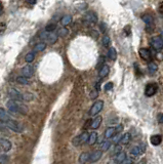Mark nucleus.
Masks as SVG:
<instances>
[{"mask_svg": "<svg viewBox=\"0 0 163 164\" xmlns=\"http://www.w3.org/2000/svg\"><path fill=\"white\" fill-rule=\"evenodd\" d=\"M145 150H146L145 145H139V146H136V147L131 149L130 154L133 155V156H139V155L144 154V153H145Z\"/></svg>", "mask_w": 163, "mask_h": 164, "instance_id": "12", "label": "nucleus"}, {"mask_svg": "<svg viewBox=\"0 0 163 164\" xmlns=\"http://www.w3.org/2000/svg\"><path fill=\"white\" fill-rule=\"evenodd\" d=\"M17 82H18V84H23V85L29 84L28 77H25V76H18V77L17 78Z\"/></svg>", "mask_w": 163, "mask_h": 164, "instance_id": "28", "label": "nucleus"}, {"mask_svg": "<svg viewBox=\"0 0 163 164\" xmlns=\"http://www.w3.org/2000/svg\"><path fill=\"white\" fill-rule=\"evenodd\" d=\"M26 1H27L28 3H30V4H36V0H26Z\"/></svg>", "mask_w": 163, "mask_h": 164, "instance_id": "45", "label": "nucleus"}, {"mask_svg": "<svg viewBox=\"0 0 163 164\" xmlns=\"http://www.w3.org/2000/svg\"><path fill=\"white\" fill-rule=\"evenodd\" d=\"M111 147V141H105L101 144V150L102 151H108L109 148Z\"/></svg>", "mask_w": 163, "mask_h": 164, "instance_id": "30", "label": "nucleus"}, {"mask_svg": "<svg viewBox=\"0 0 163 164\" xmlns=\"http://www.w3.org/2000/svg\"><path fill=\"white\" fill-rule=\"evenodd\" d=\"M5 124H6L7 127L10 128L12 130H13V131H16V132H22V131H23V129H24L23 126H22L18 121L12 120V119L8 120L7 122H5Z\"/></svg>", "mask_w": 163, "mask_h": 164, "instance_id": "4", "label": "nucleus"}, {"mask_svg": "<svg viewBox=\"0 0 163 164\" xmlns=\"http://www.w3.org/2000/svg\"><path fill=\"white\" fill-rule=\"evenodd\" d=\"M55 29H57V25L55 24H48L45 27V31L46 32H53Z\"/></svg>", "mask_w": 163, "mask_h": 164, "instance_id": "33", "label": "nucleus"}, {"mask_svg": "<svg viewBox=\"0 0 163 164\" xmlns=\"http://www.w3.org/2000/svg\"><path fill=\"white\" fill-rule=\"evenodd\" d=\"M148 70H149V72H150L151 74L156 73V72H157V70H158V66H157V64H155L154 62H150V63H149V65H148Z\"/></svg>", "mask_w": 163, "mask_h": 164, "instance_id": "26", "label": "nucleus"}, {"mask_svg": "<svg viewBox=\"0 0 163 164\" xmlns=\"http://www.w3.org/2000/svg\"><path fill=\"white\" fill-rule=\"evenodd\" d=\"M104 108V102L103 100H98L95 102L94 105H92L91 109L89 111V115L90 116H97V115L102 111V109Z\"/></svg>", "mask_w": 163, "mask_h": 164, "instance_id": "5", "label": "nucleus"}, {"mask_svg": "<svg viewBox=\"0 0 163 164\" xmlns=\"http://www.w3.org/2000/svg\"><path fill=\"white\" fill-rule=\"evenodd\" d=\"M22 73H23V76L25 77H31L34 75V68L32 66L28 65V66H25L23 69H22Z\"/></svg>", "mask_w": 163, "mask_h": 164, "instance_id": "14", "label": "nucleus"}, {"mask_svg": "<svg viewBox=\"0 0 163 164\" xmlns=\"http://www.w3.org/2000/svg\"><path fill=\"white\" fill-rule=\"evenodd\" d=\"M45 48H46V44L44 42H40V43H37L35 45L34 50L35 51H43Z\"/></svg>", "mask_w": 163, "mask_h": 164, "instance_id": "29", "label": "nucleus"}, {"mask_svg": "<svg viewBox=\"0 0 163 164\" xmlns=\"http://www.w3.org/2000/svg\"><path fill=\"white\" fill-rule=\"evenodd\" d=\"M158 10H159V13L163 14V1L159 3V5H158Z\"/></svg>", "mask_w": 163, "mask_h": 164, "instance_id": "41", "label": "nucleus"}, {"mask_svg": "<svg viewBox=\"0 0 163 164\" xmlns=\"http://www.w3.org/2000/svg\"><path fill=\"white\" fill-rule=\"evenodd\" d=\"M7 94H8L9 98L12 99V100H18V102H21V100H24L23 94H21L20 91L17 90V89H14V88H9V89H8V91H7Z\"/></svg>", "mask_w": 163, "mask_h": 164, "instance_id": "8", "label": "nucleus"}, {"mask_svg": "<svg viewBox=\"0 0 163 164\" xmlns=\"http://www.w3.org/2000/svg\"><path fill=\"white\" fill-rule=\"evenodd\" d=\"M110 72V68H109V66H107V65H104L101 69H99V75L101 78H104V77H106L107 75L109 74Z\"/></svg>", "mask_w": 163, "mask_h": 164, "instance_id": "21", "label": "nucleus"}, {"mask_svg": "<svg viewBox=\"0 0 163 164\" xmlns=\"http://www.w3.org/2000/svg\"><path fill=\"white\" fill-rule=\"evenodd\" d=\"M150 43H151V46L156 50H161L163 48V40L161 39V37H158V36L153 37V38L151 39Z\"/></svg>", "mask_w": 163, "mask_h": 164, "instance_id": "9", "label": "nucleus"}, {"mask_svg": "<svg viewBox=\"0 0 163 164\" xmlns=\"http://www.w3.org/2000/svg\"><path fill=\"white\" fill-rule=\"evenodd\" d=\"M71 22H72V17H71V16H69V14H68V16H65V17H63V18H62V20H61V24L65 27V26H68L70 23H71Z\"/></svg>", "mask_w": 163, "mask_h": 164, "instance_id": "27", "label": "nucleus"}, {"mask_svg": "<svg viewBox=\"0 0 163 164\" xmlns=\"http://www.w3.org/2000/svg\"><path fill=\"white\" fill-rule=\"evenodd\" d=\"M98 137H99V135H98V132H95V131H92L90 133V136H89V140H88V145H94L95 141H98Z\"/></svg>", "mask_w": 163, "mask_h": 164, "instance_id": "24", "label": "nucleus"}, {"mask_svg": "<svg viewBox=\"0 0 163 164\" xmlns=\"http://www.w3.org/2000/svg\"><path fill=\"white\" fill-rule=\"evenodd\" d=\"M108 58L112 61H115L117 59V51L115 49L114 47H111L109 48V51H108Z\"/></svg>", "mask_w": 163, "mask_h": 164, "instance_id": "25", "label": "nucleus"}, {"mask_svg": "<svg viewBox=\"0 0 163 164\" xmlns=\"http://www.w3.org/2000/svg\"><path fill=\"white\" fill-rule=\"evenodd\" d=\"M117 135V129L116 127H109L108 129H106L105 131V137L106 139H111L112 136Z\"/></svg>", "mask_w": 163, "mask_h": 164, "instance_id": "19", "label": "nucleus"}, {"mask_svg": "<svg viewBox=\"0 0 163 164\" xmlns=\"http://www.w3.org/2000/svg\"><path fill=\"white\" fill-rule=\"evenodd\" d=\"M102 120H103V118L101 116H97L95 117L94 120H92L91 122V128L92 129H98L99 127V125H101V123H102Z\"/></svg>", "mask_w": 163, "mask_h": 164, "instance_id": "20", "label": "nucleus"}, {"mask_svg": "<svg viewBox=\"0 0 163 164\" xmlns=\"http://www.w3.org/2000/svg\"><path fill=\"white\" fill-rule=\"evenodd\" d=\"M69 34V30L65 28V27H63L61 29H59V31H58V35L59 36H61V37H66V36H68Z\"/></svg>", "mask_w": 163, "mask_h": 164, "instance_id": "31", "label": "nucleus"}, {"mask_svg": "<svg viewBox=\"0 0 163 164\" xmlns=\"http://www.w3.org/2000/svg\"><path fill=\"white\" fill-rule=\"evenodd\" d=\"M150 141L153 146H159L162 141V136L160 135H155L150 137Z\"/></svg>", "mask_w": 163, "mask_h": 164, "instance_id": "16", "label": "nucleus"}, {"mask_svg": "<svg viewBox=\"0 0 163 164\" xmlns=\"http://www.w3.org/2000/svg\"><path fill=\"white\" fill-rule=\"evenodd\" d=\"M23 98H24V100H33V95L26 92V94H23Z\"/></svg>", "mask_w": 163, "mask_h": 164, "instance_id": "36", "label": "nucleus"}, {"mask_svg": "<svg viewBox=\"0 0 163 164\" xmlns=\"http://www.w3.org/2000/svg\"><path fill=\"white\" fill-rule=\"evenodd\" d=\"M4 29H5V24L4 23H1V33L4 31Z\"/></svg>", "mask_w": 163, "mask_h": 164, "instance_id": "46", "label": "nucleus"}, {"mask_svg": "<svg viewBox=\"0 0 163 164\" xmlns=\"http://www.w3.org/2000/svg\"><path fill=\"white\" fill-rule=\"evenodd\" d=\"M158 120H159V122L160 123H163V114H160L158 116Z\"/></svg>", "mask_w": 163, "mask_h": 164, "instance_id": "44", "label": "nucleus"}, {"mask_svg": "<svg viewBox=\"0 0 163 164\" xmlns=\"http://www.w3.org/2000/svg\"><path fill=\"white\" fill-rule=\"evenodd\" d=\"M157 90H158V85L156 83H149L145 88V95L146 96L151 98V96H153L156 94Z\"/></svg>", "mask_w": 163, "mask_h": 164, "instance_id": "10", "label": "nucleus"}, {"mask_svg": "<svg viewBox=\"0 0 163 164\" xmlns=\"http://www.w3.org/2000/svg\"><path fill=\"white\" fill-rule=\"evenodd\" d=\"M40 38H41L42 40H44L45 42H48L50 44H53L57 42L58 40V35L53 34V33L51 32H43L40 34Z\"/></svg>", "mask_w": 163, "mask_h": 164, "instance_id": "3", "label": "nucleus"}, {"mask_svg": "<svg viewBox=\"0 0 163 164\" xmlns=\"http://www.w3.org/2000/svg\"><path fill=\"white\" fill-rule=\"evenodd\" d=\"M139 54L144 61H150L151 58H152L151 51L148 49V48H140V49L139 50Z\"/></svg>", "mask_w": 163, "mask_h": 164, "instance_id": "13", "label": "nucleus"}, {"mask_svg": "<svg viewBox=\"0 0 163 164\" xmlns=\"http://www.w3.org/2000/svg\"><path fill=\"white\" fill-rule=\"evenodd\" d=\"M89 156H90L89 153H87V152L82 153V154L79 156V162L81 164H84V163L88 162V161H89Z\"/></svg>", "mask_w": 163, "mask_h": 164, "instance_id": "23", "label": "nucleus"}, {"mask_svg": "<svg viewBox=\"0 0 163 164\" xmlns=\"http://www.w3.org/2000/svg\"><path fill=\"white\" fill-rule=\"evenodd\" d=\"M7 161H8V157H7L6 155L2 154L1 155V164H6Z\"/></svg>", "mask_w": 163, "mask_h": 164, "instance_id": "39", "label": "nucleus"}, {"mask_svg": "<svg viewBox=\"0 0 163 164\" xmlns=\"http://www.w3.org/2000/svg\"><path fill=\"white\" fill-rule=\"evenodd\" d=\"M6 107L8 109L9 112L12 113H20V104L18 103V100H7L6 103Z\"/></svg>", "mask_w": 163, "mask_h": 164, "instance_id": "6", "label": "nucleus"}, {"mask_svg": "<svg viewBox=\"0 0 163 164\" xmlns=\"http://www.w3.org/2000/svg\"><path fill=\"white\" fill-rule=\"evenodd\" d=\"M1 149H2V151L8 152L10 149H12V143H10L8 140L1 139Z\"/></svg>", "mask_w": 163, "mask_h": 164, "instance_id": "17", "label": "nucleus"}, {"mask_svg": "<svg viewBox=\"0 0 163 164\" xmlns=\"http://www.w3.org/2000/svg\"><path fill=\"white\" fill-rule=\"evenodd\" d=\"M125 160H126V153H125L124 151H120L119 153H117L116 158H115V163L122 164Z\"/></svg>", "mask_w": 163, "mask_h": 164, "instance_id": "15", "label": "nucleus"}, {"mask_svg": "<svg viewBox=\"0 0 163 164\" xmlns=\"http://www.w3.org/2000/svg\"><path fill=\"white\" fill-rule=\"evenodd\" d=\"M160 37H161V39L163 40V31H162V32L160 33Z\"/></svg>", "mask_w": 163, "mask_h": 164, "instance_id": "47", "label": "nucleus"}, {"mask_svg": "<svg viewBox=\"0 0 163 164\" xmlns=\"http://www.w3.org/2000/svg\"><path fill=\"white\" fill-rule=\"evenodd\" d=\"M102 152H103L102 150H97V151L90 153L89 161H88V162H89V163H94V162L99 161V160L102 158V155H103Z\"/></svg>", "mask_w": 163, "mask_h": 164, "instance_id": "11", "label": "nucleus"}, {"mask_svg": "<svg viewBox=\"0 0 163 164\" xmlns=\"http://www.w3.org/2000/svg\"><path fill=\"white\" fill-rule=\"evenodd\" d=\"M130 139H131V136H130V133L129 132H125L123 136H121V139H120V141H119V145H127L129 141H130Z\"/></svg>", "mask_w": 163, "mask_h": 164, "instance_id": "18", "label": "nucleus"}, {"mask_svg": "<svg viewBox=\"0 0 163 164\" xmlns=\"http://www.w3.org/2000/svg\"><path fill=\"white\" fill-rule=\"evenodd\" d=\"M123 32L125 33V35L126 36H130L131 35V27L129 25L125 26L124 29H123Z\"/></svg>", "mask_w": 163, "mask_h": 164, "instance_id": "35", "label": "nucleus"}, {"mask_svg": "<svg viewBox=\"0 0 163 164\" xmlns=\"http://www.w3.org/2000/svg\"><path fill=\"white\" fill-rule=\"evenodd\" d=\"M84 23L86 26H94L98 23V14L94 12H88L84 16Z\"/></svg>", "mask_w": 163, "mask_h": 164, "instance_id": "2", "label": "nucleus"}, {"mask_svg": "<svg viewBox=\"0 0 163 164\" xmlns=\"http://www.w3.org/2000/svg\"><path fill=\"white\" fill-rule=\"evenodd\" d=\"M142 18L147 25L146 30L148 32H151L152 30L154 29V18H153V17H152L151 14H144V16L142 17Z\"/></svg>", "mask_w": 163, "mask_h": 164, "instance_id": "7", "label": "nucleus"}, {"mask_svg": "<svg viewBox=\"0 0 163 164\" xmlns=\"http://www.w3.org/2000/svg\"><path fill=\"white\" fill-rule=\"evenodd\" d=\"M103 63H104V59L103 58H101V59H99V64L97 65V68H99V67H103L104 65H103ZM99 69H101V68H99Z\"/></svg>", "mask_w": 163, "mask_h": 164, "instance_id": "42", "label": "nucleus"}, {"mask_svg": "<svg viewBox=\"0 0 163 164\" xmlns=\"http://www.w3.org/2000/svg\"><path fill=\"white\" fill-rule=\"evenodd\" d=\"M106 29H107V26H106L105 24H104V23H102V24H101V30H102V32H105Z\"/></svg>", "mask_w": 163, "mask_h": 164, "instance_id": "43", "label": "nucleus"}, {"mask_svg": "<svg viewBox=\"0 0 163 164\" xmlns=\"http://www.w3.org/2000/svg\"><path fill=\"white\" fill-rule=\"evenodd\" d=\"M112 88H113V83H112V82H108V83L105 85V91H109Z\"/></svg>", "mask_w": 163, "mask_h": 164, "instance_id": "38", "label": "nucleus"}, {"mask_svg": "<svg viewBox=\"0 0 163 164\" xmlns=\"http://www.w3.org/2000/svg\"><path fill=\"white\" fill-rule=\"evenodd\" d=\"M98 95H99V90H94V91H91L90 92V95H89V98L91 99V100H94V99H97L98 98Z\"/></svg>", "mask_w": 163, "mask_h": 164, "instance_id": "37", "label": "nucleus"}, {"mask_svg": "<svg viewBox=\"0 0 163 164\" xmlns=\"http://www.w3.org/2000/svg\"><path fill=\"white\" fill-rule=\"evenodd\" d=\"M110 43H111V41H110L109 36L105 35V36L103 37V45H104V46H109Z\"/></svg>", "mask_w": 163, "mask_h": 164, "instance_id": "34", "label": "nucleus"}, {"mask_svg": "<svg viewBox=\"0 0 163 164\" xmlns=\"http://www.w3.org/2000/svg\"><path fill=\"white\" fill-rule=\"evenodd\" d=\"M34 59H35V55H34V54H32V53H29L25 58L26 62L27 63H32L33 61H34Z\"/></svg>", "mask_w": 163, "mask_h": 164, "instance_id": "32", "label": "nucleus"}, {"mask_svg": "<svg viewBox=\"0 0 163 164\" xmlns=\"http://www.w3.org/2000/svg\"><path fill=\"white\" fill-rule=\"evenodd\" d=\"M76 7H77V8H78L79 10H82V9H84V8H86V7H87V5L85 4V3L81 2V4H78V5L76 6Z\"/></svg>", "mask_w": 163, "mask_h": 164, "instance_id": "40", "label": "nucleus"}, {"mask_svg": "<svg viewBox=\"0 0 163 164\" xmlns=\"http://www.w3.org/2000/svg\"><path fill=\"white\" fill-rule=\"evenodd\" d=\"M89 136H90V133H88L87 131L82 132L80 136H76L75 139L73 140V145L76 147L80 146V145H84L85 143H87L88 140H89Z\"/></svg>", "mask_w": 163, "mask_h": 164, "instance_id": "1", "label": "nucleus"}, {"mask_svg": "<svg viewBox=\"0 0 163 164\" xmlns=\"http://www.w3.org/2000/svg\"><path fill=\"white\" fill-rule=\"evenodd\" d=\"M0 119H1V122H7L8 120H10V116L7 114V112H5L3 108L0 109Z\"/></svg>", "mask_w": 163, "mask_h": 164, "instance_id": "22", "label": "nucleus"}]
</instances>
